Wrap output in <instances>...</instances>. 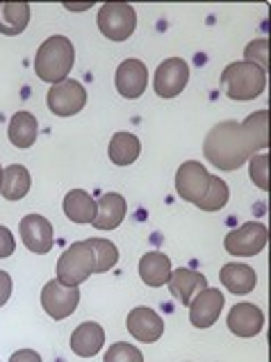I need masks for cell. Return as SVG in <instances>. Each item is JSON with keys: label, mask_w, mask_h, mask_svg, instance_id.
<instances>
[{"label": "cell", "mask_w": 271, "mask_h": 362, "mask_svg": "<svg viewBox=\"0 0 271 362\" xmlns=\"http://www.w3.org/2000/svg\"><path fill=\"white\" fill-rule=\"evenodd\" d=\"M269 146V112L260 110L244 123L221 121L210 128L203 144L205 160L219 171H237L242 164L267 151Z\"/></svg>", "instance_id": "cell-1"}, {"label": "cell", "mask_w": 271, "mask_h": 362, "mask_svg": "<svg viewBox=\"0 0 271 362\" xmlns=\"http://www.w3.org/2000/svg\"><path fill=\"white\" fill-rule=\"evenodd\" d=\"M73 62H76V50L73 44L62 35L48 37L44 44L37 48L35 55V71L37 78L50 82V85H57V82L67 80L71 74Z\"/></svg>", "instance_id": "cell-2"}, {"label": "cell", "mask_w": 271, "mask_h": 362, "mask_svg": "<svg viewBox=\"0 0 271 362\" xmlns=\"http://www.w3.org/2000/svg\"><path fill=\"white\" fill-rule=\"evenodd\" d=\"M221 87L233 100H253L267 87V71L251 62H233L224 69Z\"/></svg>", "instance_id": "cell-3"}, {"label": "cell", "mask_w": 271, "mask_h": 362, "mask_svg": "<svg viewBox=\"0 0 271 362\" xmlns=\"http://www.w3.org/2000/svg\"><path fill=\"white\" fill-rule=\"evenodd\" d=\"M96 274V255L89 242H73L57 262V281L67 287H78Z\"/></svg>", "instance_id": "cell-4"}, {"label": "cell", "mask_w": 271, "mask_h": 362, "mask_svg": "<svg viewBox=\"0 0 271 362\" xmlns=\"http://www.w3.org/2000/svg\"><path fill=\"white\" fill-rule=\"evenodd\" d=\"M137 28V12L128 3H105L98 9V30L110 41H126Z\"/></svg>", "instance_id": "cell-5"}, {"label": "cell", "mask_w": 271, "mask_h": 362, "mask_svg": "<svg viewBox=\"0 0 271 362\" xmlns=\"http://www.w3.org/2000/svg\"><path fill=\"white\" fill-rule=\"evenodd\" d=\"M48 110L57 117H73L87 105V89L78 80H62L48 89Z\"/></svg>", "instance_id": "cell-6"}, {"label": "cell", "mask_w": 271, "mask_h": 362, "mask_svg": "<svg viewBox=\"0 0 271 362\" xmlns=\"http://www.w3.org/2000/svg\"><path fill=\"white\" fill-rule=\"evenodd\" d=\"M224 246L231 255H239V257L258 255L267 246V226L260 221H246L237 230L226 235Z\"/></svg>", "instance_id": "cell-7"}, {"label": "cell", "mask_w": 271, "mask_h": 362, "mask_svg": "<svg viewBox=\"0 0 271 362\" xmlns=\"http://www.w3.org/2000/svg\"><path fill=\"white\" fill-rule=\"evenodd\" d=\"M78 303H80V289L62 285L57 278L55 281H48L44 289H41V305H44L46 315L53 317L55 322L71 317L76 313Z\"/></svg>", "instance_id": "cell-8"}, {"label": "cell", "mask_w": 271, "mask_h": 362, "mask_svg": "<svg viewBox=\"0 0 271 362\" xmlns=\"http://www.w3.org/2000/svg\"><path fill=\"white\" fill-rule=\"evenodd\" d=\"M210 178L212 175L207 173V169L201 162H183L180 169L175 171V192L183 201L190 203H199L203 201V196L207 194V187H210Z\"/></svg>", "instance_id": "cell-9"}, {"label": "cell", "mask_w": 271, "mask_h": 362, "mask_svg": "<svg viewBox=\"0 0 271 362\" xmlns=\"http://www.w3.org/2000/svg\"><path fill=\"white\" fill-rule=\"evenodd\" d=\"M187 80H190V66H187V62H183L180 57L164 59L158 66V71H155V80H153L155 94L160 98H175L187 87Z\"/></svg>", "instance_id": "cell-10"}, {"label": "cell", "mask_w": 271, "mask_h": 362, "mask_svg": "<svg viewBox=\"0 0 271 362\" xmlns=\"http://www.w3.org/2000/svg\"><path fill=\"white\" fill-rule=\"evenodd\" d=\"M18 233H21V240H23V244L30 253L46 255V253H50V248H53V244H55L53 226H50V221L41 214L23 216L18 223Z\"/></svg>", "instance_id": "cell-11"}, {"label": "cell", "mask_w": 271, "mask_h": 362, "mask_svg": "<svg viewBox=\"0 0 271 362\" xmlns=\"http://www.w3.org/2000/svg\"><path fill=\"white\" fill-rule=\"evenodd\" d=\"M128 333L137 339V342H144V344H153L158 342V339L164 335V322L162 317L155 313L151 308H132L128 313Z\"/></svg>", "instance_id": "cell-12"}, {"label": "cell", "mask_w": 271, "mask_h": 362, "mask_svg": "<svg viewBox=\"0 0 271 362\" xmlns=\"http://www.w3.org/2000/svg\"><path fill=\"white\" fill-rule=\"evenodd\" d=\"M224 310V294L221 289L207 287L201 294L194 296V301L190 303V322L196 328H210L217 324L219 315Z\"/></svg>", "instance_id": "cell-13"}, {"label": "cell", "mask_w": 271, "mask_h": 362, "mask_svg": "<svg viewBox=\"0 0 271 362\" xmlns=\"http://www.w3.org/2000/svg\"><path fill=\"white\" fill-rule=\"evenodd\" d=\"M114 85H117V91L123 98H139L146 85H149V71H146V64L142 59H126L121 62L117 69V78H114Z\"/></svg>", "instance_id": "cell-14"}, {"label": "cell", "mask_w": 271, "mask_h": 362, "mask_svg": "<svg viewBox=\"0 0 271 362\" xmlns=\"http://www.w3.org/2000/svg\"><path fill=\"white\" fill-rule=\"evenodd\" d=\"M265 326L263 310L253 303H237L228 315V328L237 337H255Z\"/></svg>", "instance_id": "cell-15"}, {"label": "cell", "mask_w": 271, "mask_h": 362, "mask_svg": "<svg viewBox=\"0 0 271 362\" xmlns=\"http://www.w3.org/2000/svg\"><path fill=\"white\" fill-rule=\"evenodd\" d=\"M203 289H207V278L199 272L192 269H173L169 278V292L173 298H178L183 305H190L194 301L196 294H201Z\"/></svg>", "instance_id": "cell-16"}, {"label": "cell", "mask_w": 271, "mask_h": 362, "mask_svg": "<svg viewBox=\"0 0 271 362\" xmlns=\"http://www.w3.org/2000/svg\"><path fill=\"white\" fill-rule=\"evenodd\" d=\"M96 205H98V210H96V219H93V228L96 230H114L126 219L128 203L117 192L105 194L103 199L96 201Z\"/></svg>", "instance_id": "cell-17"}, {"label": "cell", "mask_w": 271, "mask_h": 362, "mask_svg": "<svg viewBox=\"0 0 271 362\" xmlns=\"http://www.w3.org/2000/svg\"><path fill=\"white\" fill-rule=\"evenodd\" d=\"M105 344V330L96 322L80 324L71 335V351L80 358H93Z\"/></svg>", "instance_id": "cell-18"}, {"label": "cell", "mask_w": 271, "mask_h": 362, "mask_svg": "<svg viewBox=\"0 0 271 362\" xmlns=\"http://www.w3.org/2000/svg\"><path fill=\"white\" fill-rule=\"evenodd\" d=\"M171 260L169 255L164 253H146L142 260H139V278L149 285V287H162L169 283L171 278Z\"/></svg>", "instance_id": "cell-19"}, {"label": "cell", "mask_w": 271, "mask_h": 362, "mask_svg": "<svg viewBox=\"0 0 271 362\" xmlns=\"http://www.w3.org/2000/svg\"><path fill=\"white\" fill-rule=\"evenodd\" d=\"M219 278H221L224 287L228 292L233 294H248L255 289V283H258V276L255 272L248 264H239V262H228L221 267V272H219Z\"/></svg>", "instance_id": "cell-20"}, {"label": "cell", "mask_w": 271, "mask_h": 362, "mask_svg": "<svg viewBox=\"0 0 271 362\" xmlns=\"http://www.w3.org/2000/svg\"><path fill=\"white\" fill-rule=\"evenodd\" d=\"M96 210V199H91L85 189H71L64 196V214L73 223H93Z\"/></svg>", "instance_id": "cell-21"}, {"label": "cell", "mask_w": 271, "mask_h": 362, "mask_svg": "<svg viewBox=\"0 0 271 362\" xmlns=\"http://www.w3.org/2000/svg\"><path fill=\"white\" fill-rule=\"evenodd\" d=\"M30 185H33L30 171L23 167V164H12V167L3 169L0 194H3V199H7V201H21V199H25V196H28Z\"/></svg>", "instance_id": "cell-22"}, {"label": "cell", "mask_w": 271, "mask_h": 362, "mask_svg": "<svg viewBox=\"0 0 271 362\" xmlns=\"http://www.w3.org/2000/svg\"><path fill=\"white\" fill-rule=\"evenodd\" d=\"M139 153L142 144L132 132H117L108 146L110 162H114L117 167H130L132 162H137Z\"/></svg>", "instance_id": "cell-23"}, {"label": "cell", "mask_w": 271, "mask_h": 362, "mask_svg": "<svg viewBox=\"0 0 271 362\" xmlns=\"http://www.w3.org/2000/svg\"><path fill=\"white\" fill-rule=\"evenodd\" d=\"M37 132H39V123L37 117L30 115V112H16L9 121V141L14 144L16 148H30L37 141Z\"/></svg>", "instance_id": "cell-24"}, {"label": "cell", "mask_w": 271, "mask_h": 362, "mask_svg": "<svg viewBox=\"0 0 271 362\" xmlns=\"http://www.w3.org/2000/svg\"><path fill=\"white\" fill-rule=\"evenodd\" d=\"M30 23L28 3H0V35L16 37Z\"/></svg>", "instance_id": "cell-25"}, {"label": "cell", "mask_w": 271, "mask_h": 362, "mask_svg": "<svg viewBox=\"0 0 271 362\" xmlns=\"http://www.w3.org/2000/svg\"><path fill=\"white\" fill-rule=\"evenodd\" d=\"M231 199V192H228V185L219 178V175H212L210 178V187H207V194L203 196V201L196 203V208H201L203 212H217L221 210L224 205Z\"/></svg>", "instance_id": "cell-26"}, {"label": "cell", "mask_w": 271, "mask_h": 362, "mask_svg": "<svg viewBox=\"0 0 271 362\" xmlns=\"http://www.w3.org/2000/svg\"><path fill=\"white\" fill-rule=\"evenodd\" d=\"M87 242L93 248V255H96V274H105L119 262V248L114 246L110 240L91 237V240H87Z\"/></svg>", "instance_id": "cell-27"}, {"label": "cell", "mask_w": 271, "mask_h": 362, "mask_svg": "<svg viewBox=\"0 0 271 362\" xmlns=\"http://www.w3.org/2000/svg\"><path fill=\"white\" fill-rule=\"evenodd\" d=\"M103 362H144V356L137 346L126 344V342H117L108 349Z\"/></svg>", "instance_id": "cell-28"}, {"label": "cell", "mask_w": 271, "mask_h": 362, "mask_svg": "<svg viewBox=\"0 0 271 362\" xmlns=\"http://www.w3.org/2000/svg\"><path fill=\"white\" fill-rule=\"evenodd\" d=\"M267 169H269V158H267L265 153H258V155H253L251 160H248V175H251L253 185H258V187L263 189V192L269 189V173H267Z\"/></svg>", "instance_id": "cell-29"}, {"label": "cell", "mask_w": 271, "mask_h": 362, "mask_svg": "<svg viewBox=\"0 0 271 362\" xmlns=\"http://www.w3.org/2000/svg\"><path fill=\"white\" fill-rule=\"evenodd\" d=\"M267 50H269V41L263 39H255L251 44L246 46L244 50V62H251V64H258L260 69L267 71Z\"/></svg>", "instance_id": "cell-30"}, {"label": "cell", "mask_w": 271, "mask_h": 362, "mask_svg": "<svg viewBox=\"0 0 271 362\" xmlns=\"http://www.w3.org/2000/svg\"><path fill=\"white\" fill-rule=\"evenodd\" d=\"M16 251V240L9 228L0 226V257H9Z\"/></svg>", "instance_id": "cell-31"}, {"label": "cell", "mask_w": 271, "mask_h": 362, "mask_svg": "<svg viewBox=\"0 0 271 362\" xmlns=\"http://www.w3.org/2000/svg\"><path fill=\"white\" fill-rule=\"evenodd\" d=\"M12 289H14L12 276L0 269V308H3L9 301V296H12Z\"/></svg>", "instance_id": "cell-32"}, {"label": "cell", "mask_w": 271, "mask_h": 362, "mask_svg": "<svg viewBox=\"0 0 271 362\" xmlns=\"http://www.w3.org/2000/svg\"><path fill=\"white\" fill-rule=\"evenodd\" d=\"M9 362H41V356L33 349H21L12 358H9Z\"/></svg>", "instance_id": "cell-33"}, {"label": "cell", "mask_w": 271, "mask_h": 362, "mask_svg": "<svg viewBox=\"0 0 271 362\" xmlns=\"http://www.w3.org/2000/svg\"><path fill=\"white\" fill-rule=\"evenodd\" d=\"M89 5H67V9H87Z\"/></svg>", "instance_id": "cell-34"}, {"label": "cell", "mask_w": 271, "mask_h": 362, "mask_svg": "<svg viewBox=\"0 0 271 362\" xmlns=\"http://www.w3.org/2000/svg\"><path fill=\"white\" fill-rule=\"evenodd\" d=\"M0 182H3V167H0Z\"/></svg>", "instance_id": "cell-35"}]
</instances>
